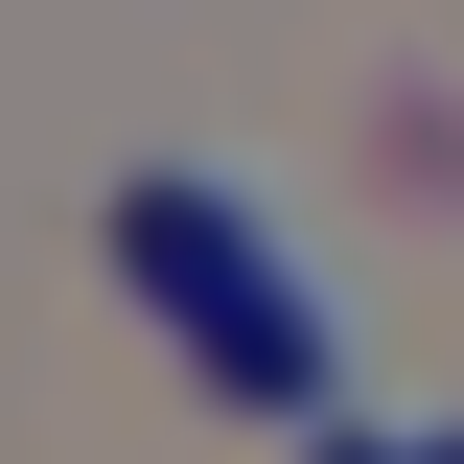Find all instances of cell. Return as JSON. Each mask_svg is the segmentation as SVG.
<instances>
[{
    "label": "cell",
    "instance_id": "3",
    "mask_svg": "<svg viewBox=\"0 0 464 464\" xmlns=\"http://www.w3.org/2000/svg\"><path fill=\"white\" fill-rule=\"evenodd\" d=\"M418 464H464V441H418Z\"/></svg>",
    "mask_w": 464,
    "mask_h": 464
},
{
    "label": "cell",
    "instance_id": "2",
    "mask_svg": "<svg viewBox=\"0 0 464 464\" xmlns=\"http://www.w3.org/2000/svg\"><path fill=\"white\" fill-rule=\"evenodd\" d=\"M325 464H418V441H325Z\"/></svg>",
    "mask_w": 464,
    "mask_h": 464
},
{
    "label": "cell",
    "instance_id": "1",
    "mask_svg": "<svg viewBox=\"0 0 464 464\" xmlns=\"http://www.w3.org/2000/svg\"><path fill=\"white\" fill-rule=\"evenodd\" d=\"M116 279L186 325L209 395H256V418H325V395H348V302H325V256H302L279 209H232V186H140V209H116Z\"/></svg>",
    "mask_w": 464,
    "mask_h": 464
}]
</instances>
